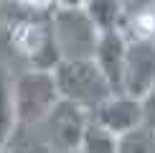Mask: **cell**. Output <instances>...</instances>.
<instances>
[{"label":"cell","instance_id":"obj_11","mask_svg":"<svg viewBox=\"0 0 155 153\" xmlns=\"http://www.w3.org/2000/svg\"><path fill=\"white\" fill-rule=\"evenodd\" d=\"M84 10H87V15L92 18V23L99 31H112L120 23L122 0H87Z\"/></svg>","mask_w":155,"mask_h":153},{"label":"cell","instance_id":"obj_1","mask_svg":"<svg viewBox=\"0 0 155 153\" xmlns=\"http://www.w3.org/2000/svg\"><path fill=\"white\" fill-rule=\"evenodd\" d=\"M51 74H54L59 97L76 102L84 110H92L112 94L107 76L102 74L94 59H61L51 69Z\"/></svg>","mask_w":155,"mask_h":153},{"label":"cell","instance_id":"obj_7","mask_svg":"<svg viewBox=\"0 0 155 153\" xmlns=\"http://www.w3.org/2000/svg\"><path fill=\"white\" fill-rule=\"evenodd\" d=\"M125 51H127V38L120 33L117 28L112 31H99L94 46L97 66L102 69V74L107 76L112 92H122V79H125Z\"/></svg>","mask_w":155,"mask_h":153},{"label":"cell","instance_id":"obj_14","mask_svg":"<svg viewBox=\"0 0 155 153\" xmlns=\"http://www.w3.org/2000/svg\"><path fill=\"white\" fill-rule=\"evenodd\" d=\"M21 5H28V8H33V10H46L54 5V0H18Z\"/></svg>","mask_w":155,"mask_h":153},{"label":"cell","instance_id":"obj_8","mask_svg":"<svg viewBox=\"0 0 155 153\" xmlns=\"http://www.w3.org/2000/svg\"><path fill=\"white\" fill-rule=\"evenodd\" d=\"M117 31L127 41H155V0H122Z\"/></svg>","mask_w":155,"mask_h":153},{"label":"cell","instance_id":"obj_4","mask_svg":"<svg viewBox=\"0 0 155 153\" xmlns=\"http://www.w3.org/2000/svg\"><path fill=\"white\" fill-rule=\"evenodd\" d=\"M13 97H15L18 125H38L46 112L59 102L56 82L51 72L28 69L13 76Z\"/></svg>","mask_w":155,"mask_h":153},{"label":"cell","instance_id":"obj_2","mask_svg":"<svg viewBox=\"0 0 155 153\" xmlns=\"http://www.w3.org/2000/svg\"><path fill=\"white\" fill-rule=\"evenodd\" d=\"M51 36L59 46L61 59H92L99 38V28L92 23L84 8H61L54 5L48 15Z\"/></svg>","mask_w":155,"mask_h":153},{"label":"cell","instance_id":"obj_12","mask_svg":"<svg viewBox=\"0 0 155 153\" xmlns=\"http://www.w3.org/2000/svg\"><path fill=\"white\" fill-rule=\"evenodd\" d=\"M117 153H155V130L143 123L117 135Z\"/></svg>","mask_w":155,"mask_h":153},{"label":"cell","instance_id":"obj_3","mask_svg":"<svg viewBox=\"0 0 155 153\" xmlns=\"http://www.w3.org/2000/svg\"><path fill=\"white\" fill-rule=\"evenodd\" d=\"M87 123H89V110H84L76 102H69V100L59 97V102L38 123V127H41V140L46 145V151L79 153Z\"/></svg>","mask_w":155,"mask_h":153},{"label":"cell","instance_id":"obj_15","mask_svg":"<svg viewBox=\"0 0 155 153\" xmlns=\"http://www.w3.org/2000/svg\"><path fill=\"white\" fill-rule=\"evenodd\" d=\"M87 0H54V5H61V8H84Z\"/></svg>","mask_w":155,"mask_h":153},{"label":"cell","instance_id":"obj_10","mask_svg":"<svg viewBox=\"0 0 155 153\" xmlns=\"http://www.w3.org/2000/svg\"><path fill=\"white\" fill-rule=\"evenodd\" d=\"M79 153H117V135L89 117L81 145H79Z\"/></svg>","mask_w":155,"mask_h":153},{"label":"cell","instance_id":"obj_9","mask_svg":"<svg viewBox=\"0 0 155 153\" xmlns=\"http://www.w3.org/2000/svg\"><path fill=\"white\" fill-rule=\"evenodd\" d=\"M18 130L15 97H13V74L0 64V153L13 143Z\"/></svg>","mask_w":155,"mask_h":153},{"label":"cell","instance_id":"obj_5","mask_svg":"<svg viewBox=\"0 0 155 153\" xmlns=\"http://www.w3.org/2000/svg\"><path fill=\"white\" fill-rule=\"evenodd\" d=\"M89 117L102 127H107L109 133L122 135V133L143 125V107H140V100L132 94L112 92L107 100H102L97 107L89 110Z\"/></svg>","mask_w":155,"mask_h":153},{"label":"cell","instance_id":"obj_13","mask_svg":"<svg viewBox=\"0 0 155 153\" xmlns=\"http://www.w3.org/2000/svg\"><path fill=\"white\" fill-rule=\"evenodd\" d=\"M140 107H143V123L155 130V82L143 97H140Z\"/></svg>","mask_w":155,"mask_h":153},{"label":"cell","instance_id":"obj_6","mask_svg":"<svg viewBox=\"0 0 155 153\" xmlns=\"http://www.w3.org/2000/svg\"><path fill=\"white\" fill-rule=\"evenodd\" d=\"M155 82V41H127L122 92L143 97Z\"/></svg>","mask_w":155,"mask_h":153}]
</instances>
